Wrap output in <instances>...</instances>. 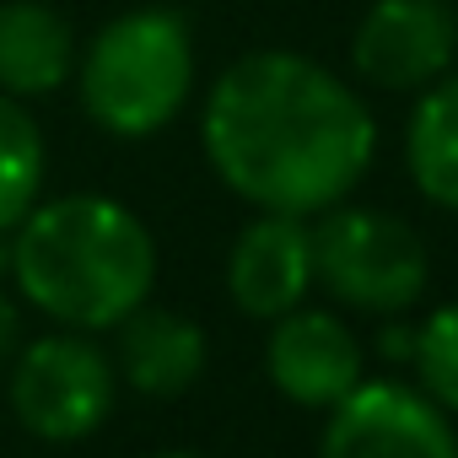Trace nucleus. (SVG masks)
I'll use <instances>...</instances> for the list:
<instances>
[{
  "mask_svg": "<svg viewBox=\"0 0 458 458\" xmlns=\"http://www.w3.org/2000/svg\"><path fill=\"white\" fill-rule=\"evenodd\" d=\"M210 173L254 210L324 216L377 162V114L335 65L302 49H249L199 108Z\"/></svg>",
  "mask_w": 458,
  "mask_h": 458,
  "instance_id": "f257e3e1",
  "label": "nucleus"
},
{
  "mask_svg": "<svg viewBox=\"0 0 458 458\" xmlns=\"http://www.w3.org/2000/svg\"><path fill=\"white\" fill-rule=\"evenodd\" d=\"M12 286L55 329L108 335L157 292V238L114 194H49L12 226Z\"/></svg>",
  "mask_w": 458,
  "mask_h": 458,
  "instance_id": "f03ea898",
  "label": "nucleus"
},
{
  "mask_svg": "<svg viewBox=\"0 0 458 458\" xmlns=\"http://www.w3.org/2000/svg\"><path fill=\"white\" fill-rule=\"evenodd\" d=\"M199 49L189 22L173 6H135L108 17L76 55V98L81 114L114 140L162 135L194 92Z\"/></svg>",
  "mask_w": 458,
  "mask_h": 458,
  "instance_id": "7ed1b4c3",
  "label": "nucleus"
},
{
  "mask_svg": "<svg viewBox=\"0 0 458 458\" xmlns=\"http://www.w3.org/2000/svg\"><path fill=\"white\" fill-rule=\"evenodd\" d=\"M313 286L351 313L399 318L431 286V249L404 216L340 199L313 216Z\"/></svg>",
  "mask_w": 458,
  "mask_h": 458,
  "instance_id": "20e7f679",
  "label": "nucleus"
},
{
  "mask_svg": "<svg viewBox=\"0 0 458 458\" xmlns=\"http://www.w3.org/2000/svg\"><path fill=\"white\" fill-rule=\"evenodd\" d=\"M6 399L22 431L38 442H87L119 399L114 356L98 345V335L55 329L28 345H17L6 372Z\"/></svg>",
  "mask_w": 458,
  "mask_h": 458,
  "instance_id": "39448f33",
  "label": "nucleus"
},
{
  "mask_svg": "<svg viewBox=\"0 0 458 458\" xmlns=\"http://www.w3.org/2000/svg\"><path fill=\"white\" fill-rule=\"evenodd\" d=\"M324 415L318 458H458L453 415L410 377H361Z\"/></svg>",
  "mask_w": 458,
  "mask_h": 458,
  "instance_id": "423d86ee",
  "label": "nucleus"
},
{
  "mask_svg": "<svg viewBox=\"0 0 458 458\" xmlns=\"http://www.w3.org/2000/svg\"><path fill=\"white\" fill-rule=\"evenodd\" d=\"M458 65L453 0H372L351 28V76L377 92H426Z\"/></svg>",
  "mask_w": 458,
  "mask_h": 458,
  "instance_id": "0eeeda50",
  "label": "nucleus"
},
{
  "mask_svg": "<svg viewBox=\"0 0 458 458\" xmlns=\"http://www.w3.org/2000/svg\"><path fill=\"white\" fill-rule=\"evenodd\" d=\"M265 372L276 394L297 410H335L361 377H367V351L351 329L345 313L335 308H292L270 324L265 340Z\"/></svg>",
  "mask_w": 458,
  "mask_h": 458,
  "instance_id": "6e6552de",
  "label": "nucleus"
},
{
  "mask_svg": "<svg viewBox=\"0 0 458 458\" xmlns=\"http://www.w3.org/2000/svg\"><path fill=\"white\" fill-rule=\"evenodd\" d=\"M313 292V221L259 210L226 249V297L243 318L276 324Z\"/></svg>",
  "mask_w": 458,
  "mask_h": 458,
  "instance_id": "1a4fd4ad",
  "label": "nucleus"
},
{
  "mask_svg": "<svg viewBox=\"0 0 458 458\" xmlns=\"http://www.w3.org/2000/svg\"><path fill=\"white\" fill-rule=\"evenodd\" d=\"M114 335V372L124 388H135L140 399H183L210 361V340L189 313L140 302Z\"/></svg>",
  "mask_w": 458,
  "mask_h": 458,
  "instance_id": "9d476101",
  "label": "nucleus"
},
{
  "mask_svg": "<svg viewBox=\"0 0 458 458\" xmlns=\"http://www.w3.org/2000/svg\"><path fill=\"white\" fill-rule=\"evenodd\" d=\"M76 28L49 0H0V92L38 103L76 76Z\"/></svg>",
  "mask_w": 458,
  "mask_h": 458,
  "instance_id": "9b49d317",
  "label": "nucleus"
},
{
  "mask_svg": "<svg viewBox=\"0 0 458 458\" xmlns=\"http://www.w3.org/2000/svg\"><path fill=\"white\" fill-rule=\"evenodd\" d=\"M404 167H410V183L437 210L458 216V65L437 76L426 92H415L410 124H404Z\"/></svg>",
  "mask_w": 458,
  "mask_h": 458,
  "instance_id": "f8f14e48",
  "label": "nucleus"
},
{
  "mask_svg": "<svg viewBox=\"0 0 458 458\" xmlns=\"http://www.w3.org/2000/svg\"><path fill=\"white\" fill-rule=\"evenodd\" d=\"M44 183H49L44 124L33 119L28 103L0 92V233H12V226L44 199Z\"/></svg>",
  "mask_w": 458,
  "mask_h": 458,
  "instance_id": "ddd939ff",
  "label": "nucleus"
},
{
  "mask_svg": "<svg viewBox=\"0 0 458 458\" xmlns=\"http://www.w3.org/2000/svg\"><path fill=\"white\" fill-rule=\"evenodd\" d=\"M410 372L415 388H426L447 415H458V302H442L415 324Z\"/></svg>",
  "mask_w": 458,
  "mask_h": 458,
  "instance_id": "4468645a",
  "label": "nucleus"
},
{
  "mask_svg": "<svg viewBox=\"0 0 458 458\" xmlns=\"http://www.w3.org/2000/svg\"><path fill=\"white\" fill-rule=\"evenodd\" d=\"M22 345V313H17V297H6V286H0V361H12Z\"/></svg>",
  "mask_w": 458,
  "mask_h": 458,
  "instance_id": "2eb2a0df",
  "label": "nucleus"
},
{
  "mask_svg": "<svg viewBox=\"0 0 458 458\" xmlns=\"http://www.w3.org/2000/svg\"><path fill=\"white\" fill-rule=\"evenodd\" d=\"M410 351H415V329H383V340H377L383 361H410Z\"/></svg>",
  "mask_w": 458,
  "mask_h": 458,
  "instance_id": "dca6fc26",
  "label": "nucleus"
},
{
  "mask_svg": "<svg viewBox=\"0 0 458 458\" xmlns=\"http://www.w3.org/2000/svg\"><path fill=\"white\" fill-rule=\"evenodd\" d=\"M12 276V233H0V281Z\"/></svg>",
  "mask_w": 458,
  "mask_h": 458,
  "instance_id": "f3484780",
  "label": "nucleus"
},
{
  "mask_svg": "<svg viewBox=\"0 0 458 458\" xmlns=\"http://www.w3.org/2000/svg\"><path fill=\"white\" fill-rule=\"evenodd\" d=\"M151 458H205V453H189V447H167V453H151Z\"/></svg>",
  "mask_w": 458,
  "mask_h": 458,
  "instance_id": "a211bd4d",
  "label": "nucleus"
},
{
  "mask_svg": "<svg viewBox=\"0 0 458 458\" xmlns=\"http://www.w3.org/2000/svg\"><path fill=\"white\" fill-rule=\"evenodd\" d=\"M151 6H173V0H151Z\"/></svg>",
  "mask_w": 458,
  "mask_h": 458,
  "instance_id": "6ab92c4d",
  "label": "nucleus"
}]
</instances>
